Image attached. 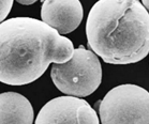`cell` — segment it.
Wrapping results in <instances>:
<instances>
[{"label": "cell", "mask_w": 149, "mask_h": 124, "mask_svg": "<svg viewBox=\"0 0 149 124\" xmlns=\"http://www.w3.org/2000/svg\"><path fill=\"white\" fill-rule=\"evenodd\" d=\"M33 121V108L27 97L12 91L0 94V124H31Z\"/></svg>", "instance_id": "cell-7"}, {"label": "cell", "mask_w": 149, "mask_h": 124, "mask_svg": "<svg viewBox=\"0 0 149 124\" xmlns=\"http://www.w3.org/2000/svg\"><path fill=\"white\" fill-rule=\"evenodd\" d=\"M37 124H99L95 109L77 96L53 98L42 107L34 121Z\"/></svg>", "instance_id": "cell-5"}, {"label": "cell", "mask_w": 149, "mask_h": 124, "mask_svg": "<svg viewBox=\"0 0 149 124\" xmlns=\"http://www.w3.org/2000/svg\"><path fill=\"white\" fill-rule=\"evenodd\" d=\"M83 15L79 0H42V20L62 35L74 31L81 23Z\"/></svg>", "instance_id": "cell-6"}, {"label": "cell", "mask_w": 149, "mask_h": 124, "mask_svg": "<svg viewBox=\"0 0 149 124\" xmlns=\"http://www.w3.org/2000/svg\"><path fill=\"white\" fill-rule=\"evenodd\" d=\"M143 4H144V7L147 9V11L149 12V0H142Z\"/></svg>", "instance_id": "cell-10"}, {"label": "cell", "mask_w": 149, "mask_h": 124, "mask_svg": "<svg viewBox=\"0 0 149 124\" xmlns=\"http://www.w3.org/2000/svg\"><path fill=\"white\" fill-rule=\"evenodd\" d=\"M16 1L23 6H31V4L36 3L38 0H16Z\"/></svg>", "instance_id": "cell-9"}, {"label": "cell", "mask_w": 149, "mask_h": 124, "mask_svg": "<svg viewBox=\"0 0 149 124\" xmlns=\"http://www.w3.org/2000/svg\"><path fill=\"white\" fill-rule=\"evenodd\" d=\"M86 35L105 63H136L149 54V12L139 0H99L89 11Z\"/></svg>", "instance_id": "cell-2"}, {"label": "cell", "mask_w": 149, "mask_h": 124, "mask_svg": "<svg viewBox=\"0 0 149 124\" xmlns=\"http://www.w3.org/2000/svg\"><path fill=\"white\" fill-rule=\"evenodd\" d=\"M73 43L56 29L32 17H13L0 23V82L31 84L51 63H65Z\"/></svg>", "instance_id": "cell-1"}, {"label": "cell", "mask_w": 149, "mask_h": 124, "mask_svg": "<svg viewBox=\"0 0 149 124\" xmlns=\"http://www.w3.org/2000/svg\"><path fill=\"white\" fill-rule=\"evenodd\" d=\"M14 0H0V23H2L10 13Z\"/></svg>", "instance_id": "cell-8"}, {"label": "cell", "mask_w": 149, "mask_h": 124, "mask_svg": "<svg viewBox=\"0 0 149 124\" xmlns=\"http://www.w3.org/2000/svg\"><path fill=\"white\" fill-rule=\"evenodd\" d=\"M51 77L58 90L67 95L85 97L92 94L102 81V67L98 56L81 46L65 63H54Z\"/></svg>", "instance_id": "cell-3"}, {"label": "cell", "mask_w": 149, "mask_h": 124, "mask_svg": "<svg viewBox=\"0 0 149 124\" xmlns=\"http://www.w3.org/2000/svg\"><path fill=\"white\" fill-rule=\"evenodd\" d=\"M103 124H149V92L132 84L109 90L99 106Z\"/></svg>", "instance_id": "cell-4"}]
</instances>
